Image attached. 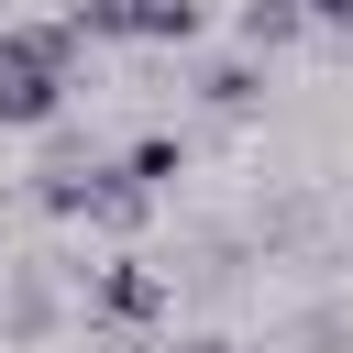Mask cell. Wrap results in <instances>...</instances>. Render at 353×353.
<instances>
[{"mask_svg":"<svg viewBox=\"0 0 353 353\" xmlns=\"http://www.w3.org/2000/svg\"><path fill=\"white\" fill-rule=\"evenodd\" d=\"M66 88H77V33H66V22H11V33H0V132L55 121Z\"/></svg>","mask_w":353,"mask_h":353,"instance_id":"cell-1","label":"cell"},{"mask_svg":"<svg viewBox=\"0 0 353 353\" xmlns=\"http://www.w3.org/2000/svg\"><path fill=\"white\" fill-rule=\"evenodd\" d=\"M143 199H154V188H132L121 165H88V154H55V165H44V210H55V221L132 232V221H143Z\"/></svg>","mask_w":353,"mask_h":353,"instance_id":"cell-2","label":"cell"},{"mask_svg":"<svg viewBox=\"0 0 353 353\" xmlns=\"http://www.w3.org/2000/svg\"><path fill=\"white\" fill-rule=\"evenodd\" d=\"M66 33L77 44H188L199 33V0H77Z\"/></svg>","mask_w":353,"mask_h":353,"instance_id":"cell-3","label":"cell"},{"mask_svg":"<svg viewBox=\"0 0 353 353\" xmlns=\"http://www.w3.org/2000/svg\"><path fill=\"white\" fill-rule=\"evenodd\" d=\"M88 320H99V331H143V320H165V276L132 265V254H110V265L88 276Z\"/></svg>","mask_w":353,"mask_h":353,"instance_id":"cell-4","label":"cell"},{"mask_svg":"<svg viewBox=\"0 0 353 353\" xmlns=\"http://www.w3.org/2000/svg\"><path fill=\"white\" fill-rule=\"evenodd\" d=\"M55 320H66V309H55V287H44L33 265H11V276H0V342H44Z\"/></svg>","mask_w":353,"mask_h":353,"instance_id":"cell-5","label":"cell"},{"mask_svg":"<svg viewBox=\"0 0 353 353\" xmlns=\"http://www.w3.org/2000/svg\"><path fill=\"white\" fill-rule=\"evenodd\" d=\"M309 22H298V0H243V44L254 55H276V44H298Z\"/></svg>","mask_w":353,"mask_h":353,"instance_id":"cell-6","label":"cell"},{"mask_svg":"<svg viewBox=\"0 0 353 353\" xmlns=\"http://www.w3.org/2000/svg\"><path fill=\"white\" fill-rule=\"evenodd\" d=\"M176 165H188V143H176V132H143V143L121 154V176H132V188H165Z\"/></svg>","mask_w":353,"mask_h":353,"instance_id":"cell-7","label":"cell"},{"mask_svg":"<svg viewBox=\"0 0 353 353\" xmlns=\"http://www.w3.org/2000/svg\"><path fill=\"white\" fill-rule=\"evenodd\" d=\"M254 88H265V77H254V66H243V55H232V66H210V77H199V99H210V110H254Z\"/></svg>","mask_w":353,"mask_h":353,"instance_id":"cell-8","label":"cell"},{"mask_svg":"<svg viewBox=\"0 0 353 353\" xmlns=\"http://www.w3.org/2000/svg\"><path fill=\"white\" fill-rule=\"evenodd\" d=\"M298 22H353V0H298Z\"/></svg>","mask_w":353,"mask_h":353,"instance_id":"cell-9","label":"cell"},{"mask_svg":"<svg viewBox=\"0 0 353 353\" xmlns=\"http://www.w3.org/2000/svg\"><path fill=\"white\" fill-rule=\"evenodd\" d=\"M176 353H232V342H210V331H199V342H176Z\"/></svg>","mask_w":353,"mask_h":353,"instance_id":"cell-10","label":"cell"}]
</instances>
